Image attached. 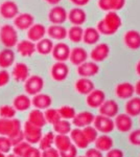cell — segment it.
<instances>
[{"mask_svg":"<svg viewBox=\"0 0 140 157\" xmlns=\"http://www.w3.org/2000/svg\"><path fill=\"white\" fill-rule=\"evenodd\" d=\"M123 25V20L116 12H108L107 15L97 23V30L99 34L105 36L114 35Z\"/></svg>","mask_w":140,"mask_h":157,"instance_id":"obj_1","label":"cell"},{"mask_svg":"<svg viewBox=\"0 0 140 157\" xmlns=\"http://www.w3.org/2000/svg\"><path fill=\"white\" fill-rule=\"evenodd\" d=\"M22 131L21 121L18 118L0 117V135L12 137L15 134Z\"/></svg>","mask_w":140,"mask_h":157,"instance_id":"obj_2","label":"cell"},{"mask_svg":"<svg viewBox=\"0 0 140 157\" xmlns=\"http://www.w3.org/2000/svg\"><path fill=\"white\" fill-rule=\"evenodd\" d=\"M0 41L7 48L16 46L18 43L17 30L13 25L4 24L0 29Z\"/></svg>","mask_w":140,"mask_h":157,"instance_id":"obj_3","label":"cell"},{"mask_svg":"<svg viewBox=\"0 0 140 157\" xmlns=\"http://www.w3.org/2000/svg\"><path fill=\"white\" fill-rule=\"evenodd\" d=\"M22 130H23L24 140H26L30 145H35V144L39 143L43 135L42 128H39L37 126L32 125L29 121H25Z\"/></svg>","mask_w":140,"mask_h":157,"instance_id":"obj_4","label":"cell"},{"mask_svg":"<svg viewBox=\"0 0 140 157\" xmlns=\"http://www.w3.org/2000/svg\"><path fill=\"white\" fill-rule=\"evenodd\" d=\"M24 84V90L27 94L36 95L40 93L44 88V80L40 75H30L26 78Z\"/></svg>","mask_w":140,"mask_h":157,"instance_id":"obj_5","label":"cell"},{"mask_svg":"<svg viewBox=\"0 0 140 157\" xmlns=\"http://www.w3.org/2000/svg\"><path fill=\"white\" fill-rule=\"evenodd\" d=\"M93 127L97 130V132L109 134L115 129V125H114V121L111 117L99 114L94 117Z\"/></svg>","mask_w":140,"mask_h":157,"instance_id":"obj_6","label":"cell"},{"mask_svg":"<svg viewBox=\"0 0 140 157\" xmlns=\"http://www.w3.org/2000/svg\"><path fill=\"white\" fill-rule=\"evenodd\" d=\"M114 125L115 128L119 132L128 133L133 128V121L132 117L127 113H120L115 116V121H114Z\"/></svg>","mask_w":140,"mask_h":157,"instance_id":"obj_7","label":"cell"},{"mask_svg":"<svg viewBox=\"0 0 140 157\" xmlns=\"http://www.w3.org/2000/svg\"><path fill=\"white\" fill-rule=\"evenodd\" d=\"M51 78L57 82H62L67 78L69 75V67L65 62H57L51 67Z\"/></svg>","mask_w":140,"mask_h":157,"instance_id":"obj_8","label":"cell"},{"mask_svg":"<svg viewBox=\"0 0 140 157\" xmlns=\"http://www.w3.org/2000/svg\"><path fill=\"white\" fill-rule=\"evenodd\" d=\"M95 115L90 111H82L80 113H76L74 117L72 118V124L76 128H84L90 126L93 124Z\"/></svg>","mask_w":140,"mask_h":157,"instance_id":"obj_9","label":"cell"},{"mask_svg":"<svg viewBox=\"0 0 140 157\" xmlns=\"http://www.w3.org/2000/svg\"><path fill=\"white\" fill-rule=\"evenodd\" d=\"M99 71V66L96 64V62H86L82 63L81 65L78 66V75H81L82 78H90L96 75Z\"/></svg>","mask_w":140,"mask_h":157,"instance_id":"obj_10","label":"cell"},{"mask_svg":"<svg viewBox=\"0 0 140 157\" xmlns=\"http://www.w3.org/2000/svg\"><path fill=\"white\" fill-rule=\"evenodd\" d=\"M70 139L72 144L78 149H87L90 143L87 140L82 128H75L70 131Z\"/></svg>","mask_w":140,"mask_h":157,"instance_id":"obj_11","label":"cell"},{"mask_svg":"<svg viewBox=\"0 0 140 157\" xmlns=\"http://www.w3.org/2000/svg\"><path fill=\"white\" fill-rule=\"evenodd\" d=\"M52 57L55 58L58 62H65L69 59L70 56V47L66 43L60 42L58 44L53 45L52 48Z\"/></svg>","mask_w":140,"mask_h":157,"instance_id":"obj_12","label":"cell"},{"mask_svg":"<svg viewBox=\"0 0 140 157\" xmlns=\"http://www.w3.org/2000/svg\"><path fill=\"white\" fill-rule=\"evenodd\" d=\"M105 101H106V94L103 90L93 89L89 94H87L86 104L90 108H99Z\"/></svg>","mask_w":140,"mask_h":157,"instance_id":"obj_13","label":"cell"},{"mask_svg":"<svg viewBox=\"0 0 140 157\" xmlns=\"http://www.w3.org/2000/svg\"><path fill=\"white\" fill-rule=\"evenodd\" d=\"M19 14V6L14 1H4L0 6V15L4 19H13Z\"/></svg>","mask_w":140,"mask_h":157,"instance_id":"obj_14","label":"cell"},{"mask_svg":"<svg viewBox=\"0 0 140 157\" xmlns=\"http://www.w3.org/2000/svg\"><path fill=\"white\" fill-rule=\"evenodd\" d=\"M68 14L63 6H55L48 13V19L52 24H62L67 20Z\"/></svg>","mask_w":140,"mask_h":157,"instance_id":"obj_15","label":"cell"},{"mask_svg":"<svg viewBox=\"0 0 140 157\" xmlns=\"http://www.w3.org/2000/svg\"><path fill=\"white\" fill-rule=\"evenodd\" d=\"M119 106L116 101L114 100H107L105 101L99 107V114L108 116V117H115L118 114Z\"/></svg>","mask_w":140,"mask_h":157,"instance_id":"obj_16","label":"cell"},{"mask_svg":"<svg viewBox=\"0 0 140 157\" xmlns=\"http://www.w3.org/2000/svg\"><path fill=\"white\" fill-rule=\"evenodd\" d=\"M35 22V18L32 14L23 13V14H18L14 18V25L18 29L25 30L28 29Z\"/></svg>","mask_w":140,"mask_h":157,"instance_id":"obj_17","label":"cell"},{"mask_svg":"<svg viewBox=\"0 0 140 157\" xmlns=\"http://www.w3.org/2000/svg\"><path fill=\"white\" fill-rule=\"evenodd\" d=\"M110 55V47L106 43L97 44L91 52V59L94 62H103Z\"/></svg>","mask_w":140,"mask_h":157,"instance_id":"obj_18","label":"cell"},{"mask_svg":"<svg viewBox=\"0 0 140 157\" xmlns=\"http://www.w3.org/2000/svg\"><path fill=\"white\" fill-rule=\"evenodd\" d=\"M124 44L130 49L136 50L140 48V33L138 30H128L124 35Z\"/></svg>","mask_w":140,"mask_h":157,"instance_id":"obj_19","label":"cell"},{"mask_svg":"<svg viewBox=\"0 0 140 157\" xmlns=\"http://www.w3.org/2000/svg\"><path fill=\"white\" fill-rule=\"evenodd\" d=\"M126 0H98V6L101 11L117 12L123 9Z\"/></svg>","mask_w":140,"mask_h":157,"instance_id":"obj_20","label":"cell"},{"mask_svg":"<svg viewBox=\"0 0 140 157\" xmlns=\"http://www.w3.org/2000/svg\"><path fill=\"white\" fill-rule=\"evenodd\" d=\"M115 93L117 98H121V100H129L134 95L135 93V88L134 85H132L131 83L123 82L120 83L116 86L115 88Z\"/></svg>","mask_w":140,"mask_h":157,"instance_id":"obj_21","label":"cell"},{"mask_svg":"<svg viewBox=\"0 0 140 157\" xmlns=\"http://www.w3.org/2000/svg\"><path fill=\"white\" fill-rule=\"evenodd\" d=\"M45 35H46V29H45L44 25L40 23L32 24L28 29V32H27L28 40L32 42L40 41V40L44 38Z\"/></svg>","mask_w":140,"mask_h":157,"instance_id":"obj_22","label":"cell"},{"mask_svg":"<svg viewBox=\"0 0 140 157\" xmlns=\"http://www.w3.org/2000/svg\"><path fill=\"white\" fill-rule=\"evenodd\" d=\"M52 98L50 95L46 94V93H38V94L34 95V98L32 100V105L37 109H47L51 106Z\"/></svg>","mask_w":140,"mask_h":157,"instance_id":"obj_23","label":"cell"},{"mask_svg":"<svg viewBox=\"0 0 140 157\" xmlns=\"http://www.w3.org/2000/svg\"><path fill=\"white\" fill-rule=\"evenodd\" d=\"M13 78L17 82H25L26 78L29 77V69L25 63H17L13 68Z\"/></svg>","mask_w":140,"mask_h":157,"instance_id":"obj_24","label":"cell"},{"mask_svg":"<svg viewBox=\"0 0 140 157\" xmlns=\"http://www.w3.org/2000/svg\"><path fill=\"white\" fill-rule=\"evenodd\" d=\"M95 144V148L98 149L101 152H108L109 150H111L114 146V139L109 136L108 134H101L98 135L97 138L94 141Z\"/></svg>","mask_w":140,"mask_h":157,"instance_id":"obj_25","label":"cell"},{"mask_svg":"<svg viewBox=\"0 0 140 157\" xmlns=\"http://www.w3.org/2000/svg\"><path fill=\"white\" fill-rule=\"evenodd\" d=\"M88 59V54L85 48L83 47H74L72 50H70L69 60L73 65H81L82 63L86 62Z\"/></svg>","mask_w":140,"mask_h":157,"instance_id":"obj_26","label":"cell"},{"mask_svg":"<svg viewBox=\"0 0 140 157\" xmlns=\"http://www.w3.org/2000/svg\"><path fill=\"white\" fill-rule=\"evenodd\" d=\"M67 18L69 19V21L73 25H80L81 26L87 20V14H86V12L83 9L75 7V9H72L69 12Z\"/></svg>","mask_w":140,"mask_h":157,"instance_id":"obj_27","label":"cell"},{"mask_svg":"<svg viewBox=\"0 0 140 157\" xmlns=\"http://www.w3.org/2000/svg\"><path fill=\"white\" fill-rule=\"evenodd\" d=\"M74 87L80 94L87 95L94 89V84L89 78H81L75 82Z\"/></svg>","mask_w":140,"mask_h":157,"instance_id":"obj_28","label":"cell"},{"mask_svg":"<svg viewBox=\"0 0 140 157\" xmlns=\"http://www.w3.org/2000/svg\"><path fill=\"white\" fill-rule=\"evenodd\" d=\"M17 50L22 57H32L36 52V44L30 40H22L17 43Z\"/></svg>","mask_w":140,"mask_h":157,"instance_id":"obj_29","label":"cell"},{"mask_svg":"<svg viewBox=\"0 0 140 157\" xmlns=\"http://www.w3.org/2000/svg\"><path fill=\"white\" fill-rule=\"evenodd\" d=\"M27 121H29L30 124H32V125L37 126L39 128L45 127L47 124L44 116V112H42V110H40V109H34V110L30 111Z\"/></svg>","mask_w":140,"mask_h":157,"instance_id":"obj_30","label":"cell"},{"mask_svg":"<svg viewBox=\"0 0 140 157\" xmlns=\"http://www.w3.org/2000/svg\"><path fill=\"white\" fill-rule=\"evenodd\" d=\"M15 62V52L11 48H4L0 52V67L6 69L11 67Z\"/></svg>","mask_w":140,"mask_h":157,"instance_id":"obj_31","label":"cell"},{"mask_svg":"<svg viewBox=\"0 0 140 157\" xmlns=\"http://www.w3.org/2000/svg\"><path fill=\"white\" fill-rule=\"evenodd\" d=\"M126 113L131 117L140 115V97H132L129 98V101L126 103Z\"/></svg>","mask_w":140,"mask_h":157,"instance_id":"obj_32","label":"cell"},{"mask_svg":"<svg viewBox=\"0 0 140 157\" xmlns=\"http://www.w3.org/2000/svg\"><path fill=\"white\" fill-rule=\"evenodd\" d=\"M46 33L53 40H63L67 37V29L60 24H53L49 26Z\"/></svg>","mask_w":140,"mask_h":157,"instance_id":"obj_33","label":"cell"},{"mask_svg":"<svg viewBox=\"0 0 140 157\" xmlns=\"http://www.w3.org/2000/svg\"><path fill=\"white\" fill-rule=\"evenodd\" d=\"M13 106L17 111H26L32 106V100L25 94H19L13 101Z\"/></svg>","mask_w":140,"mask_h":157,"instance_id":"obj_34","label":"cell"},{"mask_svg":"<svg viewBox=\"0 0 140 157\" xmlns=\"http://www.w3.org/2000/svg\"><path fill=\"white\" fill-rule=\"evenodd\" d=\"M53 145L55 146V149L61 152L68 149L72 145V141L70 139V136L68 134H58L55 136V143Z\"/></svg>","mask_w":140,"mask_h":157,"instance_id":"obj_35","label":"cell"},{"mask_svg":"<svg viewBox=\"0 0 140 157\" xmlns=\"http://www.w3.org/2000/svg\"><path fill=\"white\" fill-rule=\"evenodd\" d=\"M99 38H100V34L97 30V29H94V27H87L84 30L83 35V40L86 44L92 45L95 44L99 41Z\"/></svg>","mask_w":140,"mask_h":157,"instance_id":"obj_36","label":"cell"},{"mask_svg":"<svg viewBox=\"0 0 140 157\" xmlns=\"http://www.w3.org/2000/svg\"><path fill=\"white\" fill-rule=\"evenodd\" d=\"M53 48V42L50 39H46V38H43L40 41L37 42L36 45V52H38L40 55L46 56L49 55L52 52Z\"/></svg>","mask_w":140,"mask_h":157,"instance_id":"obj_37","label":"cell"},{"mask_svg":"<svg viewBox=\"0 0 140 157\" xmlns=\"http://www.w3.org/2000/svg\"><path fill=\"white\" fill-rule=\"evenodd\" d=\"M52 127L53 131L57 134H69L70 131L72 130L71 123L68 120H64V118H61L55 124H53Z\"/></svg>","mask_w":140,"mask_h":157,"instance_id":"obj_38","label":"cell"},{"mask_svg":"<svg viewBox=\"0 0 140 157\" xmlns=\"http://www.w3.org/2000/svg\"><path fill=\"white\" fill-rule=\"evenodd\" d=\"M55 133L49 131V132L45 133L44 135H42L41 139L38 144H39V149L40 150H46V149L51 148L55 143Z\"/></svg>","mask_w":140,"mask_h":157,"instance_id":"obj_39","label":"cell"},{"mask_svg":"<svg viewBox=\"0 0 140 157\" xmlns=\"http://www.w3.org/2000/svg\"><path fill=\"white\" fill-rule=\"evenodd\" d=\"M83 35H84V29L80 25H73V26L70 27V29L67 32L68 38H69L73 43H78L82 41Z\"/></svg>","mask_w":140,"mask_h":157,"instance_id":"obj_40","label":"cell"},{"mask_svg":"<svg viewBox=\"0 0 140 157\" xmlns=\"http://www.w3.org/2000/svg\"><path fill=\"white\" fill-rule=\"evenodd\" d=\"M44 116H45V120H46V123L50 124V125H53V124H55L58 121L61 120V116H60V113H59L58 109L47 108L44 112Z\"/></svg>","mask_w":140,"mask_h":157,"instance_id":"obj_41","label":"cell"},{"mask_svg":"<svg viewBox=\"0 0 140 157\" xmlns=\"http://www.w3.org/2000/svg\"><path fill=\"white\" fill-rule=\"evenodd\" d=\"M59 113H60L61 118H64V120H72L73 117L75 116L76 112H75V109L71 106H62L61 108L58 109Z\"/></svg>","mask_w":140,"mask_h":157,"instance_id":"obj_42","label":"cell"},{"mask_svg":"<svg viewBox=\"0 0 140 157\" xmlns=\"http://www.w3.org/2000/svg\"><path fill=\"white\" fill-rule=\"evenodd\" d=\"M32 146L29 143H27L26 140H23L21 141V143L17 144V145L13 146V153L16 154L17 156L19 157H23V155L25 154V152L27 151V149L29 148V147Z\"/></svg>","mask_w":140,"mask_h":157,"instance_id":"obj_43","label":"cell"},{"mask_svg":"<svg viewBox=\"0 0 140 157\" xmlns=\"http://www.w3.org/2000/svg\"><path fill=\"white\" fill-rule=\"evenodd\" d=\"M17 110L14 108V106L3 105L0 107V117L3 118H14L16 115Z\"/></svg>","mask_w":140,"mask_h":157,"instance_id":"obj_44","label":"cell"},{"mask_svg":"<svg viewBox=\"0 0 140 157\" xmlns=\"http://www.w3.org/2000/svg\"><path fill=\"white\" fill-rule=\"evenodd\" d=\"M83 129V132L85 134L86 138H87V140L89 143H94L95 141V139L97 138L98 136V132L97 130H96L95 128L93 127V126H87V127H84L82 128Z\"/></svg>","mask_w":140,"mask_h":157,"instance_id":"obj_45","label":"cell"},{"mask_svg":"<svg viewBox=\"0 0 140 157\" xmlns=\"http://www.w3.org/2000/svg\"><path fill=\"white\" fill-rule=\"evenodd\" d=\"M13 145H12V141L9 137L4 135H0V152L2 153H9V151L12 150Z\"/></svg>","mask_w":140,"mask_h":157,"instance_id":"obj_46","label":"cell"},{"mask_svg":"<svg viewBox=\"0 0 140 157\" xmlns=\"http://www.w3.org/2000/svg\"><path fill=\"white\" fill-rule=\"evenodd\" d=\"M129 143L133 146L140 147V129L132 131L128 136Z\"/></svg>","mask_w":140,"mask_h":157,"instance_id":"obj_47","label":"cell"},{"mask_svg":"<svg viewBox=\"0 0 140 157\" xmlns=\"http://www.w3.org/2000/svg\"><path fill=\"white\" fill-rule=\"evenodd\" d=\"M59 153H60V157H76L78 156V148L72 144L68 149L59 152Z\"/></svg>","mask_w":140,"mask_h":157,"instance_id":"obj_48","label":"cell"},{"mask_svg":"<svg viewBox=\"0 0 140 157\" xmlns=\"http://www.w3.org/2000/svg\"><path fill=\"white\" fill-rule=\"evenodd\" d=\"M11 80V75L6 69L0 70V87H4L6 84H9Z\"/></svg>","mask_w":140,"mask_h":157,"instance_id":"obj_49","label":"cell"},{"mask_svg":"<svg viewBox=\"0 0 140 157\" xmlns=\"http://www.w3.org/2000/svg\"><path fill=\"white\" fill-rule=\"evenodd\" d=\"M23 157H41V151H40V149L30 146L27 149V151L25 152Z\"/></svg>","mask_w":140,"mask_h":157,"instance_id":"obj_50","label":"cell"},{"mask_svg":"<svg viewBox=\"0 0 140 157\" xmlns=\"http://www.w3.org/2000/svg\"><path fill=\"white\" fill-rule=\"evenodd\" d=\"M41 157H60V153L55 148H51L46 149V150H43L41 153Z\"/></svg>","mask_w":140,"mask_h":157,"instance_id":"obj_51","label":"cell"},{"mask_svg":"<svg viewBox=\"0 0 140 157\" xmlns=\"http://www.w3.org/2000/svg\"><path fill=\"white\" fill-rule=\"evenodd\" d=\"M85 157H104L103 152L96 148H90L86 151Z\"/></svg>","mask_w":140,"mask_h":157,"instance_id":"obj_52","label":"cell"},{"mask_svg":"<svg viewBox=\"0 0 140 157\" xmlns=\"http://www.w3.org/2000/svg\"><path fill=\"white\" fill-rule=\"evenodd\" d=\"M124 154H123V151L121 149H114L112 148L111 150H109L107 152V155L106 157H123Z\"/></svg>","mask_w":140,"mask_h":157,"instance_id":"obj_53","label":"cell"},{"mask_svg":"<svg viewBox=\"0 0 140 157\" xmlns=\"http://www.w3.org/2000/svg\"><path fill=\"white\" fill-rule=\"evenodd\" d=\"M9 139H11L12 145H13V146H15V145H17V144L21 143V141H23V140H24L23 130H22L21 132L15 134V135H14V136H12V137H9Z\"/></svg>","mask_w":140,"mask_h":157,"instance_id":"obj_54","label":"cell"},{"mask_svg":"<svg viewBox=\"0 0 140 157\" xmlns=\"http://www.w3.org/2000/svg\"><path fill=\"white\" fill-rule=\"evenodd\" d=\"M70 1L72 2L73 4L78 6H86V4H88L90 0H70Z\"/></svg>","mask_w":140,"mask_h":157,"instance_id":"obj_55","label":"cell"},{"mask_svg":"<svg viewBox=\"0 0 140 157\" xmlns=\"http://www.w3.org/2000/svg\"><path fill=\"white\" fill-rule=\"evenodd\" d=\"M134 88H135V93H137V95L140 97V80L136 83V85L134 86Z\"/></svg>","mask_w":140,"mask_h":157,"instance_id":"obj_56","label":"cell"},{"mask_svg":"<svg viewBox=\"0 0 140 157\" xmlns=\"http://www.w3.org/2000/svg\"><path fill=\"white\" fill-rule=\"evenodd\" d=\"M45 1H46L47 3H49V4H52V6H55V4H58L59 2L61 1V0H45Z\"/></svg>","mask_w":140,"mask_h":157,"instance_id":"obj_57","label":"cell"},{"mask_svg":"<svg viewBox=\"0 0 140 157\" xmlns=\"http://www.w3.org/2000/svg\"><path fill=\"white\" fill-rule=\"evenodd\" d=\"M136 71L140 75V61H139L138 63H137V65H136Z\"/></svg>","mask_w":140,"mask_h":157,"instance_id":"obj_58","label":"cell"},{"mask_svg":"<svg viewBox=\"0 0 140 157\" xmlns=\"http://www.w3.org/2000/svg\"><path fill=\"white\" fill-rule=\"evenodd\" d=\"M6 157H19V156H17L16 154H14V153H12V154H9Z\"/></svg>","mask_w":140,"mask_h":157,"instance_id":"obj_59","label":"cell"},{"mask_svg":"<svg viewBox=\"0 0 140 157\" xmlns=\"http://www.w3.org/2000/svg\"><path fill=\"white\" fill-rule=\"evenodd\" d=\"M0 157H6V154H4V153H2V152H0Z\"/></svg>","mask_w":140,"mask_h":157,"instance_id":"obj_60","label":"cell"},{"mask_svg":"<svg viewBox=\"0 0 140 157\" xmlns=\"http://www.w3.org/2000/svg\"><path fill=\"white\" fill-rule=\"evenodd\" d=\"M76 157H85V156H76Z\"/></svg>","mask_w":140,"mask_h":157,"instance_id":"obj_61","label":"cell"}]
</instances>
